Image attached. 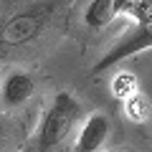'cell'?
Returning a JSON list of instances; mask_svg holds the SVG:
<instances>
[{
  "instance_id": "3",
  "label": "cell",
  "mask_w": 152,
  "mask_h": 152,
  "mask_svg": "<svg viewBox=\"0 0 152 152\" xmlns=\"http://www.w3.org/2000/svg\"><path fill=\"white\" fill-rule=\"evenodd\" d=\"M147 48H152V18H150V20H145V23H137L134 36H129L127 41H122V43L117 46L114 51H109V53L104 56V58L99 61L96 66H94V74H99V71L109 69L112 64H119L122 58H127V56H134V53L147 51Z\"/></svg>"
},
{
  "instance_id": "7",
  "label": "cell",
  "mask_w": 152,
  "mask_h": 152,
  "mask_svg": "<svg viewBox=\"0 0 152 152\" xmlns=\"http://www.w3.org/2000/svg\"><path fill=\"white\" fill-rule=\"evenodd\" d=\"M109 89H112V96L114 99L127 102L129 96H134V94L140 91V84H137V76L132 74V71H119V74L112 79Z\"/></svg>"
},
{
  "instance_id": "4",
  "label": "cell",
  "mask_w": 152,
  "mask_h": 152,
  "mask_svg": "<svg viewBox=\"0 0 152 152\" xmlns=\"http://www.w3.org/2000/svg\"><path fill=\"white\" fill-rule=\"evenodd\" d=\"M109 117L104 114H91L86 122L81 124V132L76 137V145H74V152H99L104 147L109 137Z\"/></svg>"
},
{
  "instance_id": "8",
  "label": "cell",
  "mask_w": 152,
  "mask_h": 152,
  "mask_svg": "<svg viewBox=\"0 0 152 152\" xmlns=\"http://www.w3.org/2000/svg\"><path fill=\"white\" fill-rule=\"evenodd\" d=\"M124 114H127V119L134 122V124L147 122V119H150V114H152V104H150V99H147L142 91H137L134 96H129V99L124 102Z\"/></svg>"
},
{
  "instance_id": "6",
  "label": "cell",
  "mask_w": 152,
  "mask_h": 152,
  "mask_svg": "<svg viewBox=\"0 0 152 152\" xmlns=\"http://www.w3.org/2000/svg\"><path fill=\"white\" fill-rule=\"evenodd\" d=\"M119 13H122V3H117V0H94L84 10V23L99 31V28H107Z\"/></svg>"
},
{
  "instance_id": "1",
  "label": "cell",
  "mask_w": 152,
  "mask_h": 152,
  "mask_svg": "<svg viewBox=\"0 0 152 152\" xmlns=\"http://www.w3.org/2000/svg\"><path fill=\"white\" fill-rule=\"evenodd\" d=\"M76 119H79V104L71 94L61 91L53 99L51 109L46 112L41 129H38V147L41 150H56L58 145H64L69 140V134L74 132Z\"/></svg>"
},
{
  "instance_id": "5",
  "label": "cell",
  "mask_w": 152,
  "mask_h": 152,
  "mask_svg": "<svg viewBox=\"0 0 152 152\" xmlns=\"http://www.w3.org/2000/svg\"><path fill=\"white\" fill-rule=\"evenodd\" d=\"M33 91H36V79L31 74H26V71H13L0 84V99L10 109L26 104L33 96Z\"/></svg>"
},
{
  "instance_id": "2",
  "label": "cell",
  "mask_w": 152,
  "mask_h": 152,
  "mask_svg": "<svg viewBox=\"0 0 152 152\" xmlns=\"http://www.w3.org/2000/svg\"><path fill=\"white\" fill-rule=\"evenodd\" d=\"M48 8H53V5L33 8V10L18 13V15H13V18L0 23V51L15 48V46H26V43H31L33 38L41 36V31L46 26Z\"/></svg>"
}]
</instances>
